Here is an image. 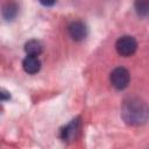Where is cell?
<instances>
[{
	"mask_svg": "<svg viewBox=\"0 0 149 149\" xmlns=\"http://www.w3.org/2000/svg\"><path fill=\"white\" fill-rule=\"evenodd\" d=\"M24 51H26L27 55L38 56L43 51V45L37 40H29L24 43Z\"/></svg>",
	"mask_w": 149,
	"mask_h": 149,
	"instance_id": "obj_7",
	"label": "cell"
},
{
	"mask_svg": "<svg viewBox=\"0 0 149 149\" xmlns=\"http://www.w3.org/2000/svg\"><path fill=\"white\" fill-rule=\"evenodd\" d=\"M135 10L139 16H147L149 12V2L148 0H135Z\"/></svg>",
	"mask_w": 149,
	"mask_h": 149,
	"instance_id": "obj_9",
	"label": "cell"
},
{
	"mask_svg": "<svg viewBox=\"0 0 149 149\" xmlns=\"http://www.w3.org/2000/svg\"><path fill=\"white\" fill-rule=\"evenodd\" d=\"M17 12H19V6L16 5V2L14 1H9L7 2L3 8H2V16L7 20V21H12L16 17L17 15Z\"/></svg>",
	"mask_w": 149,
	"mask_h": 149,
	"instance_id": "obj_8",
	"label": "cell"
},
{
	"mask_svg": "<svg viewBox=\"0 0 149 149\" xmlns=\"http://www.w3.org/2000/svg\"><path fill=\"white\" fill-rule=\"evenodd\" d=\"M43 6H47V7H49V6H52V5H55V2H56V0H38Z\"/></svg>",
	"mask_w": 149,
	"mask_h": 149,
	"instance_id": "obj_11",
	"label": "cell"
},
{
	"mask_svg": "<svg viewBox=\"0 0 149 149\" xmlns=\"http://www.w3.org/2000/svg\"><path fill=\"white\" fill-rule=\"evenodd\" d=\"M109 80H111V84L114 88L121 91V90H125L129 85L130 74H129L127 69H125L122 66H119V68H115L111 72Z\"/></svg>",
	"mask_w": 149,
	"mask_h": 149,
	"instance_id": "obj_3",
	"label": "cell"
},
{
	"mask_svg": "<svg viewBox=\"0 0 149 149\" xmlns=\"http://www.w3.org/2000/svg\"><path fill=\"white\" fill-rule=\"evenodd\" d=\"M9 99H10V94L7 91L0 88V100H9Z\"/></svg>",
	"mask_w": 149,
	"mask_h": 149,
	"instance_id": "obj_10",
	"label": "cell"
},
{
	"mask_svg": "<svg viewBox=\"0 0 149 149\" xmlns=\"http://www.w3.org/2000/svg\"><path fill=\"white\" fill-rule=\"evenodd\" d=\"M148 106L141 99H128L122 104L121 118L129 126H142L148 121Z\"/></svg>",
	"mask_w": 149,
	"mask_h": 149,
	"instance_id": "obj_1",
	"label": "cell"
},
{
	"mask_svg": "<svg viewBox=\"0 0 149 149\" xmlns=\"http://www.w3.org/2000/svg\"><path fill=\"white\" fill-rule=\"evenodd\" d=\"M116 52L122 57H129L135 54L137 49V41L130 35H123L115 42Z\"/></svg>",
	"mask_w": 149,
	"mask_h": 149,
	"instance_id": "obj_2",
	"label": "cell"
},
{
	"mask_svg": "<svg viewBox=\"0 0 149 149\" xmlns=\"http://www.w3.org/2000/svg\"><path fill=\"white\" fill-rule=\"evenodd\" d=\"M68 33L73 41L80 42L87 37L88 29H87V26L83 21H73L69 24Z\"/></svg>",
	"mask_w": 149,
	"mask_h": 149,
	"instance_id": "obj_4",
	"label": "cell"
},
{
	"mask_svg": "<svg viewBox=\"0 0 149 149\" xmlns=\"http://www.w3.org/2000/svg\"><path fill=\"white\" fill-rule=\"evenodd\" d=\"M22 68L23 70L29 73V74H35L40 71L41 69V61L38 59L37 56H31L27 55V57L22 62Z\"/></svg>",
	"mask_w": 149,
	"mask_h": 149,
	"instance_id": "obj_6",
	"label": "cell"
},
{
	"mask_svg": "<svg viewBox=\"0 0 149 149\" xmlns=\"http://www.w3.org/2000/svg\"><path fill=\"white\" fill-rule=\"evenodd\" d=\"M79 127V119L72 120L70 123H68L62 130H61V137L63 141H73L77 136Z\"/></svg>",
	"mask_w": 149,
	"mask_h": 149,
	"instance_id": "obj_5",
	"label": "cell"
}]
</instances>
